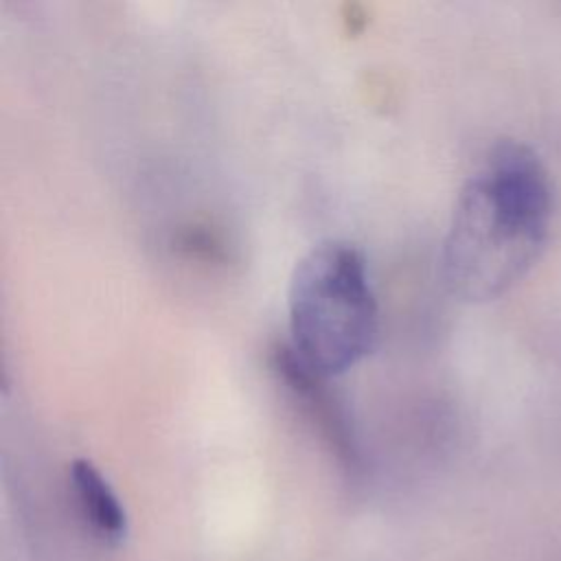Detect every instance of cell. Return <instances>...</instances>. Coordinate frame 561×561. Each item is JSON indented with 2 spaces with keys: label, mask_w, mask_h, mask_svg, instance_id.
<instances>
[{
  "label": "cell",
  "mask_w": 561,
  "mask_h": 561,
  "mask_svg": "<svg viewBox=\"0 0 561 561\" xmlns=\"http://www.w3.org/2000/svg\"><path fill=\"white\" fill-rule=\"evenodd\" d=\"M552 186L537 153L495 142L462 184L443 237L440 280L462 302H489L515 287L548 241Z\"/></svg>",
  "instance_id": "6da1fadb"
},
{
  "label": "cell",
  "mask_w": 561,
  "mask_h": 561,
  "mask_svg": "<svg viewBox=\"0 0 561 561\" xmlns=\"http://www.w3.org/2000/svg\"><path fill=\"white\" fill-rule=\"evenodd\" d=\"M272 370L285 383L291 399L302 408L313 427L324 436L333 451L346 460H355V440L348 430L342 405L327 388V377L307 368L289 346H278L272 353Z\"/></svg>",
  "instance_id": "3957f363"
},
{
  "label": "cell",
  "mask_w": 561,
  "mask_h": 561,
  "mask_svg": "<svg viewBox=\"0 0 561 561\" xmlns=\"http://www.w3.org/2000/svg\"><path fill=\"white\" fill-rule=\"evenodd\" d=\"M291 353L313 373L335 377L377 344L379 309L366 256L355 243L327 239L294 265L287 287Z\"/></svg>",
  "instance_id": "7a4b0ae2"
},
{
  "label": "cell",
  "mask_w": 561,
  "mask_h": 561,
  "mask_svg": "<svg viewBox=\"0 0 561 561\" xmlns=\"http://www.w3.org/2000/svg\"><path fill=\"white\" fill-rule=\"evenodd\" d=\"M68 478L75 504L88 528L105 543H121L127 535V513L107 478L83 458L70 465Z\"/></svg>",
  "instance_id": "277c9868"
}]
</instances>
